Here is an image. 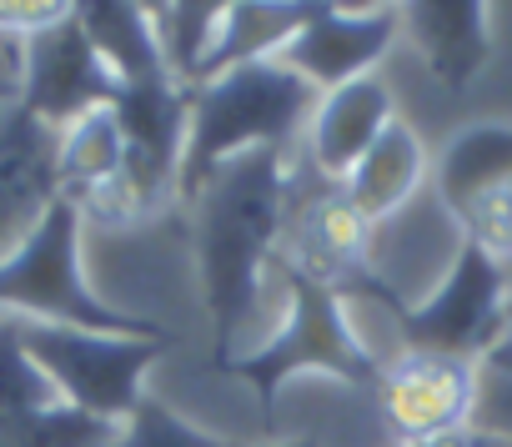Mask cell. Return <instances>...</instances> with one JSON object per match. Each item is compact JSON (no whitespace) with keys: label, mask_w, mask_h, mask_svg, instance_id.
Wrapping results in <instances>:
<instances>
[{"label":"cell","mask_w":512,"mask_h":447,"mask_svg":"<svg viewBox=\"0 0 512 447\" xmlns=\"http://www.w3.org/2000/svg\"><path fill=\"white\" fill-rule=\"evenodd\" d=\"M292 196V146L231 156L186 201L196 221V277L211 317V362H231L241 322L256 312L262 272L277 262Z\"/></svg>","instance_id":"1"},{"label":"cell","mask_w":512,"mask_h":447,"mask_svg":"<svg viewBox=\"0 0 512 447\" xmlns=\"http://www.w3.org/2000/svg\"><path fill=\"white\" fill-rule=\"evenodd\" d=\"M322 91L307 86L297 71L282 61H251L236 71H221L201 86H191V121H186V151H181V176H176V201L186 206L216 166L231 156L262 151V146H292Z\"/></svg>","instance_id":"2"},{"label":"cell","mask_w":512,"mask_h":447,"mask_svg":"<svg viewBox=\"0 0 512 447\" xmlns=\"http://www.w3.org/2000/svg\"><path fill=\"white\" fill-rule=\"evenodd\" d=\"M287 287H292V312L282 322V332H272L256 352L246 357H231L221 372L241 377L251 392H256V407H262V427H272L277 417V392L302 377V372H322V377H337L347 387H362V392H377L382 382V362L362 347V337L352 332V317H347V297L342 287L292 267V262H272Z\"/></svg>","instance_id":"3"},{"label":"cell","mask_w":512,"mask_h":447,"mask_svg":"<svg viewBox=\"0 0 512 447\" xmlns=\"http://www.w3.org/2000/svg\"><path fill=\"white\" fill-rule=\"evenodd\" d=\"M0 312L81 332H111V337H166L151 317L121 312L106 297H96V287L81 272V211L66 196L0 262Z\"/></svg>","instance_id":"4"},{"label":"cell","mask_w":512,"mask_h":447,"mask_svg":"<svg viewBox=\"0 0 512 447\" xmlns=\"http://www.w3.org/2000/svg\"><path fill=\"white\" fill-rule=\"evenodd\" d=\"M21 347L66 407L121 427L141 407L146 372L171 352V337H111L21 317Z\"/></svg>","instance_id":"5"},{"label":"cell","mask_w":512,"mask_h":447,"mask_svg":"<svg viewBox=\"0 0 512 447\" xmlns=\"http://www.w3.org/2000/svg\"><path fill=\"white\" fill-rule=\"evenodd\" d=\"M347 297H367L377 307L392 312L407 352H437V357H462L477 362L502 322V302H507V267L492 262L482 247L462 242L442 287L427 302H402L377 272L362 277Z\"/></svg>","instance_id":"6"},{"label":"cell","mask_w":512,"mask_h":447,"mask_svg":"<svg viewBox=\"0 0 512 447\" xmlns=\"http://www.w3.org/2000/svg\"><path fill=\"white\" fill-rule=\"evenodd\" d=\"M437 196L462 227V242L492 262H512V121L462 126L437 161Z\"/></svg>","instance_id":"7"},{"label":"cell","mask_w":512,"mask_h":447,"mask_svg":"<svg viewBox=\"0 0 512 447\" xmlns=\"http://www.w3.org/2000/svg\"><path fill=\"white\" fill-rule=\"evenodd\" d=\"M111 116L121 131V181L136 206V216L156 211L166 196H176L181 151H186V121H191V91L166 81L116 86Z\"/></svg>","instance_id":"8"},{"label":"cell","mask_w":512,"mask_h":447,"mask_svg":"<svg viewBox=\"0 0 512 447\" xmlns=\"http://www.w3.org/2000/svg\"><path fill=\"white\" fill-rule=\"evenodd\" d=\"M111 96H116V76L96 56L71 6L51 26L21 41V106L51 131H66L71 121L111 106Z\"/></svg>","instance_id":"9"},{"label":"cell","mask_w":512,"mask_h":447,"mask_svg":"<svg viewBox=\"0 0 512 447\" xmlns=\"http://www.w3.org/2000/svg\"><path fill=\"white\" fill-rule=\"evenodd\" d=\"M367 237H372V221L347 201L342 181L317 176L312 166H292V196H287V232L282 247L292 267L342 287V297L372 277L367 267Z\"/></svg>","instance_id":"10"},{"label":"cell","mask_w":512,"mask_h":447,"mask_svg":"<svg viewBox=\"0 0 512 447\" xmlns=\"http://www.w3.org/2000/svg\"><path fill=\"white\" fill-rule=\"evenodd\" d=\"M377 402L402 447L457 437L472 427L477 362L437 357V352H402L392 367H382Z\"/></svg>","instance_id":"11"},{"label":"cell","mask_w":512,"mask_h":447,"mask_svg":"<svg viewBox=\"0 0 512 447\" xmlns=\"http://www.w3.org/2000/svg\"><path fill=\"white\" fill-rule=\"evenodd\" d=\"M397 31H402V11L397 6H367V11L312 6L302 31L277 51V61L327 96V91H337L347 81L372 76V66L392 51Z\"/></svg>","instance_id":"12"},{"label":"cell","mask_w":512,"mask_h":447,"mask_svg":"<svg viewBox=\"0 0 512 447\" xmlns=\"http://www.w3.org/2000/svg\"><path fill=\"white\" fill-rule=\"evenodd\" d=\"M56 141L46 121H36L21 101L0 106V262H6L61 201L56 181Z\"/></svg>","instance_id":"13"},{"label":"cell","mask_w":512,"mask_h":447,"mask_svg":"<svg viewBox=\"0 0 512 447\" xmlns=\"http://www.w3.org/2000/svg\"><path fill=\"white\" fill-rule=\"evenodd\" d=\"M56 181H61V196L86 216L96 221H136V206L126 196V181H121V131H116V116L111 106L71 121L56 141Z\"/></svg>","instance_id":"14"},{"label":"cell","mask_w":512,"mask_h":447,"mask_svg":"<svg viewBox=\"0 0 512 447\" xmlns=\"http://www.w3.org/2000/svg\"><path fill=\"white\" fill-rule=\"evenodd\" d=\"M397 121L392 91L377 76L347 81L327 91L307 121V166L327 181H347V171L372 151V141Z\"/></svg>","instance_id":"15"},{"label":"cell","mask_w":512,"mask_h":447,"mask_svg":"<svg viewBox=\"0 0 512 447\" xmlns=\"http://www.w3.org/2000/svg\"><path fill=\"white\" fill-rule=\"evenodd\" d=\"M402 31L412 36L432 81L447 96H462L492 61V16L477 0H457V6H432V0L402 6Z\"/></svg>","instance_id":"16"},{"label":"cell","mask_w":512,"mask_h":447,"mask_svg":"<svg viewBox=\"0 0 512 447\" xmlns=\"http://www.w3.org/2000/svg\"><path fill=\"white\" fill-rule=\"evenodd\" d=\"M422 176H427L422 136L397 116V121L372 141V151L347 171L342 191H347V201H352L367 221H382V216H392V211L422 186Z\"/></svg>","instance_id":"17"},{"label":"cell","mask_w":512,"mask_h":447,"mask_svg":"<svg viewBox=\"0 0 512 447\" xmlns=\"http://www.w3.org/2000/svg\"><path fill=\"white\" fill-rule=\"evenodd\" d=\"M307 11H312V0H246V6H226L211 56L201 66V81L251 66V61H277V51L302 31Z\"/></svg>","instance_id":"18"},{"label":"cell","mask_w":512,"mask_h":447,"mask_svg":"<svg viewBox=\"0 0 512 447\" xmlns=\"http://www.w3.org/2000/svg\"><path fill=\"white\" fill-rule=\"evenodd\" d=\"M81 31L91 36L96 56L116 76V86H141V81H166L161 41L151 26V6H111V0H91V6H71Z\"/></svg>","instance_id":"19"},{"label":"cell","mask_w":512,"mask_h":447,"mask_svg":"<svg viewBox=\"0 0 512 447\" xmlns=\"http://www.w3.org/2000/svg\"><path fill=\"white\" fill-rule=\"evenodd\" d=\"M221 11L226 6H151V26H156V41H161V61H166V76L176 86H201V66L211 56V41H216V26H221Z\"/></svg>","instance_id":"20"},{"label":"cell","mask_w":512,"mask_h":447,"mask_svg":"<svg viewBox=\"0 0 512 447\" xmlns=\"http://www.w3.org/2000/svg\"><path fill=\"white\" fill-rule=\"evenodd\" d=\"M111 437H116V427H106L66 402L0 417V447H111Z\"/></svg>","instance_id":"21"},{"label":"cell","mask_w":512,"mask_h":447,"mask_svg":"<svg viewBox=\"0 0 512 447\" xmlns=\"http://www.w3.org/2000/svg\"><path fill=\"white\" fill-rule=\"evenodd\" d=\"M111 447H241V442L186 422V417H181L171 402H161V397H141V407L116 427Z\"/></svg>","instance_id":"22"},{"label":"cell","mask_w":512,"mask_h":447,"mask_svg":"<svg viewBox=\"0 0 512 447\" xmlns=\"http://www.w3.org/2000/svg\"><path fill=\"white\" fill-rule=\"evenodd\" d=\"M61 402L56 387L41 377V367L21 347V317L0 312V417L26 412V407H51Z\"/></svg>","instance_id":"23"},{"label":"cell","mask_w":512,"mask_h":447,"mask_svg":"<svg viewBox=\"0 0 512 447\" xmlns=\"http://www.w3.org/2000/svg\"><path fill=\"white\" fill-rule=\"evenodd\" d=\"M472 427L487 437H502L512 447V377L502 372H482L477 367V407H472Z\"/></svg>","instance_id":"24"},{"label":"cell","mask_w":512,"mask_h":447,"mask_svg":"<svg viewBox=\"0 0 512 447\" xmlns=\"http://www.w3.org/2000/svg\"><path fill=\"white\" fill-rule=\"evenodd\" d=\"M477 367H482V372H502V377H512V292H507V302H502L497 337H492V347L477 357Z\"/></svg>","instance_id":"25"},{"label":"cell","mask_w":512,"mask_h":447,"mask_svg":"<svg viewBox=\"0 0 512 447\" xmlns=\"http://www.w3.org/2000/svg\"><path fill=\"white\" fill-rule=\"evenodd\" d=\"M21 101V66H0V106Z\"/></svg>","instance_id":"26"},{"label":"cell","mask_w":512,"mask_h":447,"mask_svg":"<svg viewBox=\"0 0 512 447\" xmlns=\"http://www.w3.org/2000/svg\"><path fill=\"white\" fill-rule=\"evenodd\" d=\"M452 447H507V442H502V437H487V432H477V427H467V432L452 437Z\"/></svg>","instance_id":"27"},{"label":"cell","mask_w":512,"mask_h":447,"mask_svg":"<svg viewBox=\"0 0 512 447\" xmlns=\"http://www.w3.org/2000/svg\"><path fill=\"white\" fill-rule=\"evenodd\" d=\"M267 447H317V437H282V442H267Z\"/></svg>","instance_id":"28"},{"label":"cell","mask_w":512,"mask_h":447,"mask_svg":"<svg viewBox=\"0 0 512 447\" xmlns=\"http://www.w3.org/2000/svg\"><path fill=\"white\" fill-rule=\"evenodd\" d=\"M0 51H6V56H21V46H16V41H6V36H0Z\"/></svg>","instance_id":"29"},{"label":"cell","mask_w":512,"mask_h":447,"mask_svg":"<svg viewBox=\"0 0 512 447\" xmlns=\"http://www.w3.org/2000/svg\"><path fill=\"white\" fill-rule=\"evenodd\" d=\"M417 447H452V437H442V442H417Z\"/></svg>","instance_id":"30"}]
</instances>
